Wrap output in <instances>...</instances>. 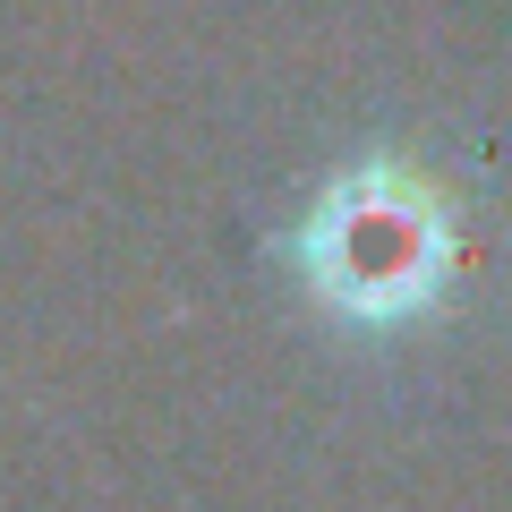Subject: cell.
I'll return each mask as SVG.
<instances>
[{"label": "cell", "mask_w": 512, "mask_h": 512, "mask_svg": "<svg viewBox=\"0 0 512 512\" xmlns=\"http://www.w3.org/2000/svg\"><path fill=\"white\" fill-rule=\"evenodd\" d=\"M316 299L350 325H410L453 282V214L410 163H359L316 197L299 231Z\"/></svg>", "instance_id": "6da1fadb"}]
</instances>
